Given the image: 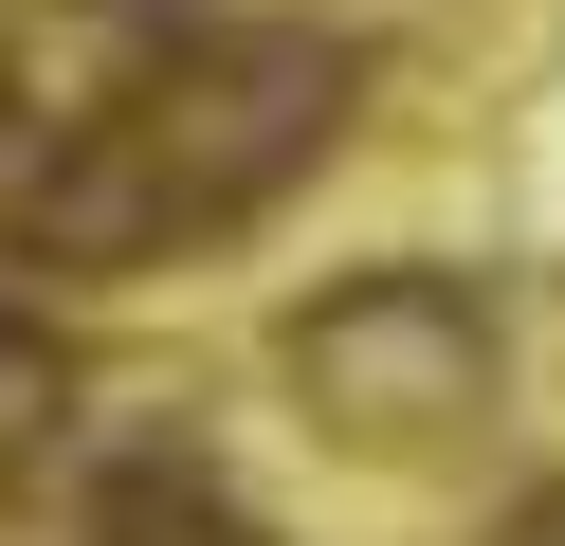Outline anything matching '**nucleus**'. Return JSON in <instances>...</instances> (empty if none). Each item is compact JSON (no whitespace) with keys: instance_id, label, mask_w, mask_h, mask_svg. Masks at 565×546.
I'll use <instances>...</instances> for the list:
<instances>
[{"instance_id":"1","label":"nucleus","mask_w":565,"mask_h":546,"mask_svg":"<svg viewBox=\"0 0 565 546\" xmlns=\"http://www.w3.org/2000/svg\"><path fill=\"white\" fill-rule=\"evenodd\" d=\"M347 128V36L310 19H201L183 55H147L110 109H74L55 146L0 164V255L38 274H164V255L274 218Z\"/></svg>"},{"instance_id":"3","label":"nucleus","mask_w":565,"mask_h":546,"mask_svg":"<svg viewBox=\"0 0 565 546\" xmlns=\"http://www.w3.org/2000/svg\"><path fill=\"white\" fill-rule=\"evenodd\" d=\"M92 546H256V528H237L183 456H110L92 473Z\"/></svg>"},{"instance_id":"4","label":"nucleus","mask_w":565,"mask_h":546,"mask_svg":"<svg viewBox=\"0 0 565 546\" xmlns=\"http://www.w3.org/2000/svg\"><path fill=\"white\" fill-rule=\"evenodd\" d=\"M74 400H92V383H74V346H55V328L0 291V473H38L55 437H74Z\"/></svg>"},{"instance_id":"2","label":"nucleus","mask_w":565,"mask_h":546,"mask_svg":"<svg viewBox=\"0 0 565 546\" xmlns=\"http://www.w3.org/2000/svg\"><path fill=\"white\" fill-rule=\"evenodd\" d=\"M292 400L329 437H365V456H402V437L438 456V437L492 419V310L456 274H347L292 310Z\"/></svg>"}]
</instances>
